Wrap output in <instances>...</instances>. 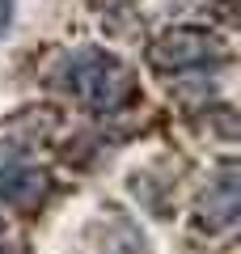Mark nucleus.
<instances>
[{
  "instance_id": "f257e3e1",
  "label": "nucleus",
  "mask_w": 241,
  "mask_h": 254,
  "mask_svg": "<svg viewBox=\"0 0 241 254\" xmlns=\"http://www.w3.org/2000/svg\"><path fill=\"white\" fill-rule=\"evenodd\" d=\"M55 81H60L80 106L98 110V115H115V110H123L127 102L135 98L131 72H127L115 55L93 51V47H89V51H72L68 60L60 64Z\"/></svg>"
},
{
  "instance_id": "f03ea898",
  "label": "nucleus",
  "mask_w": 241,
  "mask_h": 254,
  "mask_svg": "<svg viewBox=\"0 0 241 254\" xmlns=\"http://www.w3.org/2000/svg\"><path fill=\"white\" fill-rule=\"evenodd\" d=\"M220 55H224L220 38L195 26H174L148 47V64L161 68V72H186V68H199V64L220 60Z\"/></svg>"
},
{
  "instance_id": "39448f33",
  "label": "nucleus",
  "mask_w": 241,
  "mask_h": 254,
  "mask_svg": "<svg viewBox=\"0 0 241 254\" xmlns=\"http://www.w3.org/2000/svg\"><path fill=\"white\" fill-rule=\"evenodd\" d=\"M98 229H102V254H152L148 237L115 208H106V220H98Z\"/></svg>"
},
{
  "instance_id": "20e7f679",
  "label": "nucleus",
  "mask_w": 241,
  "mask_h": 254,
  "mask_svg": "<svg viewBox=\"0 0 241 254\" xmlns=\"http://www.w3.org/2000/svg\"><path fill=\"white\" fill-rule=\"evenodd\" d=\"M47 190H51V178L43 170L26 165L21 157H0V199L9 203V208L34 212L47 199Z\"/></svg>"
},
{
  "instance_id": "7ed1b4c3",
  "label": "nucleus",
  "mask_w": 241,
  "mask_h": 254,
  "mask_svg": "<svg viewBox=\"0 0 241 254\" xmlns=\"http://www.w3.org/2000/svg\"><path fill=\"white\" fill-rule=\"evenodd\" d=\"M241 165L237 161H224L220 174L212 178V187L203 190V199H199V220H203L212 233L220 229H233L241 216Z\"/></svg>"
},
{
  "instance_id": "423d86ee",
  "label": "nucleus",
  "mask_w": 241,
  "mask_h": 254,
  "mask_svg": "<svg viewBox=\"0 0 241 254\" xmlns=\"http://www.w3.org/2000/svg\"><path fill=\"white\" fill-rule=\"evenodd\" d=\"M0 254H4V225H0Z\"/></svg>"
}]
</instances>
